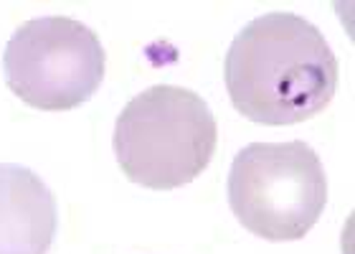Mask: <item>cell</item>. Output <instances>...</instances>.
Returning a JSON list of instances; mask_svg holds the SVG:
<instances>
[{
	"label": "cell",
	"instance_id": "4",
	"mask_svg": "<svg viewBox=\"0 0 355 254\" xmlns=\"http://www.w3.org/2000/svg\"><path fill=\"white\" fill-rule=\"evenodd\" d=\"M107 53L94 31L69 15L31 18L3 51L8 90L41 112L82 107L104 79Z\"/></svg>",
	"mask_w": 355,
	"mask_h": 254
},
{
	"label": "cell",
	"instance_id": "5",
	"mask_svg": "<svg viewBox=\"0 0 355 254\" xmlns=\"http://www.w3.org/2000/svg\"><path fill=\"white\" fill-rule=\"evenodd\" d=\"M56 229V198L41 176L0 163V254H49Z\"/></svg>",
	"mask_w": 355,
	"mask_h": 254
},
{
	"label": "cell",
	"instance_id": "2",
	"mask_svg": "<svg viewBox=\"0 0 355 254\" xmlns=\"http://www.w3.org/2000/svg\"><path fill=\"white\" fill-rule=\"evenodd\" d=\"M218 145L208 102L175 84H155L125 105L112 148L127 180L150 191L188 186L206 171Z\"/></svg>",
	"mask_w": 355,
	"mask_h": 254
},
{
	"label": "cell",
	"instance_id": "3",
	"mask_svg": "<svg viewBox=\"0 0 355 254\" xmlns=\"http://www.w3.org/2000/svg\"><path fill=\"white\" fill-rule=\"evenodd\" d=\"M229 206L239 224L266 242H297L327 203V176L304 140L252 142L229 171Z\"/></svg>",
	"mask_w": 355,
	"mask_h": 254
},
{
	"label": "cell",
	"instance_id": "1",
	"mask_svg": "<svg viewBox=\"0 0 355 254\" xmlns=\"http://www.w3.org/2000/svg\"><path fill=\"white\" fill-rule=\"evenodd\" d=\"M340 64L325 33L297 13H264L231 41L223 79L231 105L257 125H300L333 102Z\"/></svg>",
	"mask_w": 355,
	"mask_h": 254
}]
</instances>
